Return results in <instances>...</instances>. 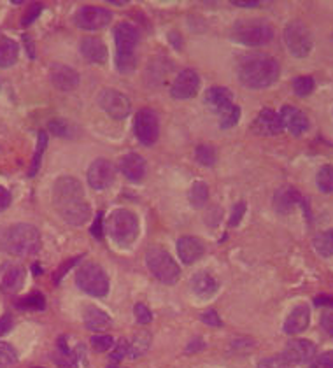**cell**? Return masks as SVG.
<instances>
[{
  "instance_id": "1",
  "label": "cell",
  "mask_w": 333,
  "mask_h": 368,
  "mask_svg": "<svg viewBox=\"0 0 333 368\" xmlns=\"http://www.w3.org/2000/svg\"><path fill=\"white\" fill-rule=\"evenodd\" d=\"M53 204L62 220L72 227H81L92 216V207L83 192V184L71 176L55 181Z\"/></svg>"
},
{
  "instance_id": "2",
  "label": "cell",
  "mask_w": 333,
  "mask_h": 368,
  "mask_svg": "<svg viewBox=\"0 0 333 368\" xmlns=\"http://www.w3.org/2000/svg\"><path fill=\"white\" fill-rule=\"evenodd\" d=\"M279 62L265 53H249L241 58L237 67L239 79L246 88L263 90L272 86L279 78Z\"/></svg>"
},
{
  "instance_id": "3",
  "label": "cell",
  "mask_w": 333,
  "mask_h": 368,
  "mask_svg": "<svg viewBox=\"0 0 333 368\" xmlns=\"http://www.w3.org/2000/svg\"><path fill=\"white\" fill-rule=\"evenodd\" d=\"M2 246L15 256H32L41 249V234L34 225H13L2 235Z\"/></svg>"
},
{
  "instance_id": "4",
  "label": "cell",
  "mask_w": 333,
  "mask_h": 368,
  "mask_svg": "<svg viewBox=\"0 0 333 368\" xmlns=\"http://www.w3.org/2000/svg\"><path fill=\"white\" fill-rule=\"evenodd\" d=\"M106 232L118 246L128 248L130 244H134L139 235L137 216L128 209L113 211L107 218Z\"/></svg>"
},
{
  "instance_id": "5",
  "label": "cell",
  "mask_w": 333,
  "mask_h": 368,
  "mask_svg": "<svg viewBox=\"0 0 333 368\" xmlns=\"http://www.w3.org/2000/svg\"><path fill=\"white\" fill-rule=\"evenodd\" d=\"M274 29L263 20H241L234 27V39L249 48L265 46L274 39Z\"/></svg>"
},
{
  "instance_id": "6",
  "label": "cell",
  "mask_w": 333,
  "mask_h": 368,
  "mask_svg": "<svg viewBox=\"0 0 333 368\" xmlns=\"http://www.w3.org/2000/svg\"><path fill=\"white\" fill-rule=\"evenodd\" d=\"M146 265L149 272L163 284H176L181 276V269L176 260L160 248H153L146 253Z\"/></svg>"
},
{
  "instance_id": "7",
  "label": "cell",
  "mask_w": 333,
  "mask_h": 368,
  "mask_svg": "<svg viewBox=\"0 0 333 368\" xmlns=\"http://www.w3.org/2000/svg\"><path fill=\"white\" fill-rule=\"evenodd\" d=\"M76 284L79 290L97 298L106 297L109 291V277L106 270L97 263H85L76 274Z\"/></svg>"
},
{
  "instance_id": "8",
  "label": "cell",
  "mask_w": 333,
  "mask_h": 368,
  "mask_svg": "<svg viewBox=\"0 0 333 368\" xmlns=\"http://www.w3.org/2000/svg\"><path fill=\"white\" fill-rule=\"evenodd\" d=\"M284 44L288 51L297 58L309 57L312 51V36L311 30L302 22H291L284 29Z\"/></svg>"
},
{
  "instance_id": "9",
  "label": "cell",
  "mask_w": 333,
  "mask_h": 368,
  "mask_svg": "<svg viewBox=\"0 0 333 368\" xmlns=\"http://www.w3.org/2000/svg\"><path fill=\"white\" fill-rule=\"evenodd\" d=\"M134 132L139 142L144 146H153L160 137V121L153 109H141L135 114Z\"/></svg>"
},
{
  "instance_id": "10",
  "label": "cell",
  "mask_w": 333,
  "mask_h": 368,
  "mask_svg": "<svg viewBox=\"0 0 333 368\" xmlns=\"http://www.w3.org/2000/svg\"><path fill=\"white\" fill-rule=\"evenodd\" d=\"M113 20V13L106 8H97V6H83L74 16V22L83 30H100L107 27Z\"/></svg>"
},
{
  "instance_id": "11",
  "label": "cell",
  "mask_w": 333,
  "mask_h": 368,
  "mask_svg": "<svg viewBox=\"0 0 333 368\" xmlns=\"http://www.w3.org/2000/svg\"><path fill=\"white\" fill-rule=\"evenodd\" d=\"M99 106L109 114L113 120H125L130 114L132 104L121 92L113 88L102 90L99 95Z\"/></svg>"
},
{
  "instance_id": "12",
  "label": "cell",
  "mask_w": 333,
  "mask_h": 368,
  "mask_svg": "<svg viewBox=\"0 0 333 368\" xmlns=\"http://www.w3.org/2000/svg\"><path fill=\"white\" fill-rule=\"evenodd\" d=\"M114 176H116V169H114L113 163L106 158H97L90 165L86 179H88V184L93 190L102 192L114 183Z\"/></svg>"
},
{
  "instance_id": "13",
  "label": "cell",
  "mask_w": 333,
  "mask_h": 368,
  "mask_svg": "<svg viewBox=\"0 0 333 368\" xmlns=\"http://www.w3.org/2000/svg\"><path fill=\"white\" fill-rule=\"evenodd\" d=\"M200 88V78L193 69H185L178 78L174 79L171 88V95L178 100H188L197 95Z\"/></svg>"
},
{
  "instance_id": "14",
  "label": "cell",
  "mask_w": 333,
  "mask_h": 368,
  "mask_svg": "<svg viewBox=\"0 0 333 368\" xmlns=\"http://www.w3.org/2000/svg\"><path fill=\"white\" fill-rule=\"evenodd\" d=\"M114 41H116L118 57H134L139 43L137 29L130 23H120L114 29Z\"/></svg>"
},
{
  "instance_id": "15",
  "label": "cell",
  "mask_w": 333,
  "mask_h": 368,
  "mask_svg": "<svg viewBox=\"0 0 333 368\" xmlns=\"http://www.w3.org/2000/svg\"><path fill=\"white\" fill-rule=\"evenodd\" d=\"M281 121H283V128H286L291 135L300 137L302 134H305L309 128V118L304 111H300L298 107L293 106H284L281 109Z\"/></svg>"
},
{
  "instance_id": "16",
  "label": "cell",
  "mask_w": 333,
  "mask_h": 368,
  "mask_svg": "<svg viewBox=\"0 0 333 368\" xmlns=\"http://www.w3.org/2000/svg\"><path fill=\"white\" fill-rule=\"evenodd\" d=\"M283 356L286 358L291 365L309 363V361L316 356V346L311 342V340H304V339L291 340V342H288Z\"/></svg>"
},
{
  "instance_id": "17",
  "label": "cell",
  "mask_w": 333,
  "mask_h": 368,
  "mask_svg": "<svg viewBox=\"0 0 333 368\" xmlns=\"http://www.w3.org/2000/svg\"><path fill=\"white\" fill-rule=\"evenodd\" d=\"M25 283V269L16 263H6L0 269V288L6 293H16Z\"/></svg>"
},
{
  "instance_id": "18",
  "label": "cell",
  "mask_w": 333,
  "mask_h": 368,
  "mask_svg": "<svg viewBox=\"0 0 333 368\" xmlns=\"http://www.w3.org/2000/svg\"><path fill=\"white\" fill-rule=\"evenodd\" d=\"M51 83L62 92H71L79 85V74L67 65L55 64L50 71Z\"/></svg>"
},
{
  "instance_id": "19",
  "label": "cell",
  "mask_w": 333,
  "mask_h": 368,
  "mask_svg": "<svg viewBox=\"0 0 333 368\" xmlns=\"http://www.w3.org/2000/svg\"><path fill=\"white\" fill-rule=\"evenodd\" d=\"M178 253L179 258L185 265H192V263L199 262L206 253L202 241L197 237H181L178 241Z\"/></svg>"
},
{
  "instance_id": "20",
  "label": "cell",
  "mask_w": 333,
  "mask_h": 368,
  "mask_svg": "<svg viewBox=\"0 0 333 368\" xmlns=\"http://www.w3.org/2000/svg\"><path fill=\"white\" fill-rule=\"evenodd\" d=\"M120 169L123 176L132 183H139L146 176V160L137 153H128L120 162Z\"/></svg>"
},
{
  "instance_id": "21",
  "label": "cell",
  "mask_w": 333,
  "mask_h": 368,
  "mask_svg": "<svg viewBox=\"0 0 333 368\" xmlns=\"http://www.w3.org/2000/svg\"><path fill=\"white\" fill-rule=\"evenodd\" d=\"M309 323H311V311H309L307 305H297L290 312L286 321H284V332L288 335H297V333H302L307 330Z\"/></svg>"
},
{
  "instance_id": "22",
  "label": "cell",
  "mask_w": 333,
  "mask_h": 368,
  "mask_svg": "<svg viewBox=\"0 0 333 368\" xmlns=\"http://www.w3.org/2000/svg\"><path fill=\"white\" fill-rule=\"evenodd\" d=\"M79 51L92 64L102 65L107 62V48L99 37H86V39H83L81 44H79Z\"/></svg>"
},
{
  "instance_id": "23",
  "label": "cell",
  "mask_w": 333,
  "mask_h": 368,
  "mask_svg": "<svg viewBox=\"0 0 333 368\" xmlns=\"http://www.w3.org/2000/svg\"><path fill=\"white\" fill-rule=\"evenodd\" d=\"M255 130L262 135H279L283 132V121L276 111L263 109L256 118Z\"/></svg>"
},
{
  "instance_id": "24",
  "label": "cell",
  "mask_w": 333,
  "mask_h": 368,
  "mask_svg": "<svg viewBox=\"0 0 333 368\" xmlns=\"http://www.w3.org/2000/svg\"><path fill=\"white\" fill-rule=\"evenodd\" d=\"M206 104L214 111V113L220 114L234 104V97H232V92L228 88H223V86H214V88L207 90Z\"/></svg>"
},
{
  "instance_id": "25",
  "label": "cell",
  "mask_w": 333,
  "mask_h": 368,
  "mask_svg": "<svg viewBox=\"0 0 333 368\" xmlns=\"http://www.w3.org/2000/svg\"><path fill=\"white\" fill-rule=\"evenodd\" d=\"M220 284H218L216 277L209 272H199L192 277V290L197 297L200 298H211L218 291Z\"/></svg>"
},
{
  "instance_id": "26",
  "label": "cell",
  "mask_w": 333,
  "mask_h": 368,
  "mask_svg": "<svg viewBox=\"0 0 333 368\" xmlns=\"http://www.w3.org/2000/svg\"><path fill=\"white\" fill-rule=\"evenodd\" d=\"M83 319H85L86 328L92 330V332H102V330H106L111 325V318L107 316V312H104L99 307H93V305L85 309Z\"/></svg>"
},
{
  "instance_id": "27",
  "label": "cell",
  "mask_w": 333,
  "mask_h": 368,
  "mask_svg": "<svg viewBox=\"0 0 333 368\" xmlns=\"http://www.w3.org/2000/svg\"><path fill=\"white\" fill-rule=\"evenodd\" d=\"M302 202V197L298 195L295 188H283L276 193V209L279 213H290L297 204Z\"/></svg>"
},
{
  "instance_id": "28",
  "label": "cell",
  "mask_w": 333,
  "mask_h": 368,
  "mask_svg": "<svg viewBox=\"0 0 333 368\" xmlns=\"http://www.w3.org/2000/svg\"><path fill=\"white\" fill-rule=\"evenodd\" d=\"M20 46L13 39H0V67H13L18 60Z\"/></svg>"
},
{
  "instance_id": "29",
  "label": "cell",
  "mask_w": 333,
  "mask_h": 368,
  "mask_svg": "<svg viewBox=\"0 0 333 368\" xmlns=\"http://www.w3.org/2000/svg\"><path fill=\"white\" fill-rule=\"evenodd\" d=\"M312 246H314L316 253L321 255L323 258H330V256H333V228L316 235L314 241H312Z\"/></svg>"
},
{
  "instance_id": "30",
  "label": "cell",
  "mask_w": 333,
  "mask_h": 368,
  "mask_svg": "<svg viewBox=\"0 0 333 368\" xmlns=\"http://www.w3.org/2000/svg\"><path fill=\"white\" fill-rule=\"evenodd\" d=\"M55 363L58 365V368H79L78 358H76V354L69 349L64 337H62L60 342H58V353L55 354Z\"/></svg>"
},
{
  "instance_id": "31",
  "label": "cell",
  "mask_w": 333,
  "mask_h": 368,
  "mask_svg": "<svg viewBox=\"0 0 333 368\" xmlns=\"http://www.w3.org/2000/svg\"><path fill=\"white\" fill-rule=\"evenodd\" d=\"M188 199L190 204H192L195 209H200V207L206 206L207 200H209V186H207L206 183H202V181H197L192 188H190Z\"/></svg>"
},
{
  "instance_id": "32",
  "label": "cell",
  "mask_w": 333,
  "mask_h": 368,
  "mask_svg": "<svg viewBox=\"0 0 333 368\" xmlns=\"http://www.w3.org/2000/svg\"><path fill=\"white\" fill-rule=\"evenodd\" d=\"M46 148H48V134L46 132H39V135H37V148H36V153H34L32 165H30V170H29L30 177H34L37 172H39L41 162H43V156H44V151H46Z\"/></svg>"
},
{
  "instance_id": "33",
  "label": "cell",
  "mask_w": 333,
  "mask_h": 368,
  "mask_svg": "<svg viewBox=\"0 0 333 368\" xmlns=\"http://www.w3.org/2000/svg\"><path fill=\"white\" fill-rule=\"evenodd\" d=\"M16 307L23 311H44L46 309V298L43 293H30L29 297L18 300Z\"/></svg>"
},
{
  "instance_id": "34",
  "label": "cell",
  "mask_w": 333,
  "mask_h": 368,
  "mask_svg": "<svg viewBox=\"0 0 333 368\" xmlns=\"http://www.w3.org/2000/svg\"><path fill=\"white\" fill-rule=\"evenodd\" d=\"M316 184H318L319 192L333 193V167L332 165H325L319 169L318 176H316Z\"/></svg>"
},
{
  "instance_id": "35",
  "label": "cell",
  "mask_w": 333,
  "mask_h": 368,
  "mask_svg": "<svg viewBox=\"0 0 333 368\" xmlns=\"http://www.w3.org/2000/svg\"><path fill=\"white\" fill-rule=\"evenodd\" d=\"M195 158L200 165L213 167V165H216V162H218V153L213 146L200 144L199 148L195 149Z\"/></svg>"
},
{
  "instance_id": "36",
  "label": "cell",
  "mask_w": 333,
  "mask_h": 368,
  "mask_svg": "<svg viewBox=\"0 0 333 368\" xmlns=\"http://www.w3.org/2000/svg\"><path fill=\"white\" fill-rule=\"evenodd\" d=\"M218 116H220V127L227 130V128L235 127V125L239 123V120H241V107L232 104L228 109H225L223 113H220Z\"/></svg>"
},
{
  "instance_id": "37",
  "label": "cell",
  "mask_w": 333,
  "mask_h": 368,
  "mask_svg": "<svg viewBox=\"0 0 333 368\" xmlns=\"http://www.w3.org/2000/svg\"><path fill=\"white\" fill-rule=\"evenodd\" d=\"M314 78L311 76H298L293 79V92L297 97H307L314 92Z\"/></svg>"
},
{
  "instance_id": "38",
  "label": "cell",
  "mask_w": 333,
  "mask_h": 368,
  "mask_svg": "<svg viewBox=\"0 0 333 368\" xmlns=\"http://www.w3.org/2000/svg\"><path fill=\"white\" fill-rule=\"evenodd\" d=\"M149 342H151V337H149L148 332H142L139 335H135V339L132 340L130 344V356L132 358H139L148 351Z\"/></svg>"
},
{
  "instance_id": "39",
  "label": "cell",
  "mask_w": 333,
  "mask_h": 368,
  "mask_svg": "<svg viewBox=\"0 0 333 368\" xmlns=\"http://www.w3.org/2000/svg\"><path fill=\"white\" fill-rule=\"evenodd\" d=\"M18 360V354L16 349L8 342H0V368H8L13 363H16Z\"/></svg>"
},
{
  "instance_id": "40",
  "label": "cell",
  "mask_w": 333,
  "mask_h": 368,
  "mask_svg": "<svg viewBox=\"0 0 333 368\" xmlns=\"http://www.w3.org/2000/svg\"><path fill=\"white\" fill-rule=\"evenodd\" d=\"M258 368H293V365L281 354V356L265 358L258 363Z\"/></svg>"
},
{
  "instance_id": "41",
  "label": "cell",
  "mask_w": 333,
  "mask_h": 368,
  "mask_svg": "<svg viewBox=\"0 0 333 368\" xmlns=\"http://www.w3.org/2000/svg\"><path fill=\"white\" fill-rule=\"evenodd\" d=\"M90 342H92V347L97 353H106V351H109L114 346V339L109 335H95L92 337Z\"/></svg>"
},
{
  "instance_id": "42",
  "label": "cell",
  "mask_w": 333,
  "mask_h": 368,
  "mask_svg": "<svg viewBox=\"0 0 333 368\" xmlns=\"http://www.w3.org/2000/svg\"><path fill=\"white\" fill-rule=\"evenodd\" d=\"M134 314H135V319H137L139 325H149V323H151V319H153L151 311H149V309L146 307L144 304L135 305Z\"/></svg>"
},
{
  "instance_id": "43",
  "label": "cell",
  "mask_w": 333,
  "mask_h": 368,
  "mask_svg": "<svg viewBox=\"0 0 333 368\" xmlns=\"http://www.w3.org/2000/svg\"><path fill=\"white\" fill-rule=\"evenodd\" d=\"M43 8L44 6L43 4H32L29 8V11H27V15L23 16V22H22V25L23 27H29V25H32L34 22H36L37 18H39V15L41 13H43Z\"/></svg>"
},
{
  "instance_id": "44",
  "label": "cell",
  "mask_w": 333,
  "mask_h": 368,
  "mask_svg": "<svg viewBox=\"0 0 333 368\" xmlns=\"http://www.w3.org/2000/svg\"><path fill=\"white\" fill-rule=\"evenodd\" d=\"M48 128L58 137H69V125L65 120H53L48 125Z\"/></svg>"
},
{
  "instance_id": "45",
  "label": "cell",
  "mask_w": 333,
  "mask_h": 368,
  "mask_svg": "<svg viewBox=\"0 0 333 368\" xmlns=\"http://www.w3.org/2000/svg\"><path fill=\"white\" fill-rule=\"evenodd\" d=\"M128 353H130V342H128V340H125V339H121L120 344H118V346L114 347V351H113V354H111V358H113L114 361H120V360H123V358L127 356Z\"/></svg>"
},
{
  "instance_id": "46",
  "label": "cell",
  "mask_w": 333,
  "mask_h": 368,
  "mask_svg": "<svg viewBox=\"0 0 333 368\" xmlns=\"http://www.w3.org/2000/svg\"><path fill=\"white\" fill-rule=\"evenodd\" d=\"M311 368H333V351L321 354V356L312 363Z\"/></svg>"
},
{
  "instance_id": "47",
  "label": "cell",
  "mask_w": 333,
  "mask_h": 368,
  "mask_svg": "<svg viewBox=\"0 0 333 368\" xmlns=\"http://www.w3.org/2000/svg\"><path fill=\"white\" fill-rule=\"evenodd\" d=\"M202 321L206 323L207 326H214V328H220L223 323H221L220 316H218L216 311H213V309H209V311H206L202 314Z\"/></svg>"
},
{
  "instance_id": "48",
  "label": "cell",
  "mask_w": 333,
  "mask_h": 368,
  "mask_svg": "<svg viewBox=\"0 0 333 368\" xmlns=\"http://www.w3.org/2000/svg\"><path fill=\"white\" fill-rule=\"evenodd\" d=\"M246 213V202H239L237 206L234 207V211H232V216H230V227H237L239 223H241L242 216H244Z\"/></svg>"
},
{
  "instance_id": "49",
  "label": "cell",
  "mask_w": 333,
  "mask_h": 368,
  "mask_svg": "<svg viewBox=\"0 0 333 368\" xmlns=\"http://www.w3.org/2000/svg\"><path fill=\"white\" fill-rule=\"evenodd\" d=\"M92 235H93V237H95V239H102V237H104V214H102V213L97 214L95 221H93Z\"/></svg>"
},
{
  "instance_id": "50",
  "label": "cell",
  "mask_w": 333,
  "mask_h": 368,
  "mask_svg": "<svg viewBox=\"0 0 333 368\" xmlns=\"http://www.w3.org/2000/svg\"><path fill=\"white\" fill-rule=\"evenodd\" d=\"M321 326L330 337H333V311H326L321 316Z\"/></svg>"
},
{
  "instance_id": "51",
  "label": "cell",
  "mask_w": 333,
  "mask_h": 368,
  "mask_svg": "<svg viewBox=\"0 0 333 368\" xmlns=\"http://www.w3.org/2000/svg\"><path fill=\"white\" fill-rule=\"evenodd\" d=\"M11 200H13V197H11V193H9V190H6L4 186H0V213L11 206Z\"/></svg>"
},
{
  "instance_id": "52",
  "label": "cell",
  "mask_w": 333,
  "mask_h": 368,
  "mask_svg": "<svg viewBox=\"0 0 333 368\" xmlns=\"http://www.w3.org/2000/svg\"><path fill=\"white\" fill-rule=\"evenodd\" d=\"M13 325H15V321H13L11 316L9 314L2 316V318H0V337H4L6 333L13 328Z\"/></svg>"
},
{
  "instance_id": "53",
  "label": "cell",
  "mask_w": 333,
  "mask_h": 368,
  "mask_svg": "<svg viewBox=\"0 0 333 368\" xmlns=\"http://www.w3.org/2000/svg\"><path fill=\"white\" fill-rule=\"evenodd\" d=\"M79 260H81V258H72V260H71V262L64 263V265H62V267H60V270H58V272H57V276H55V277H53V279H55V283H58V281H60V279H62V277H64V274H65V272H67V270H69V269H71V267H72V265H76V263H78V262H79Z\"/></svg>"
},
{
  "instance_id": "54",
  "label": "cell",
  "mask_w": 333,
  "mask_h": 368,
  "mask_svg": "<svg viewBox=\"0 0 333 368\" xmlns=\"http://www.w3.org/2000/svg\"><path fill=\"white\" fill-rule=\"evenodd\" d=\"M316 305H328V307H333V298L332 297H326V295H323V297H318L314 300Z\"/></svg>"
},
{
  "instance_id": "55",
  "label": "cell",
  "mask_w": 333,
  "mask_h": 368,
  "mask_svg": "<svg viewBox=\"0 0 333 368\" xmlns=\"http://www.w3.org/2000/svg\"><path fill=\"white\" fill-rule=\"evenodd\" d=\"M232 4L237 6V8H258L260 2H256V0H253V2H242V0H234Z\"/></svg>"
},
{
  "instance_id": "56",
  "label": "cell",
  "mask_w": 333,
  "mask_h": 368,
  "mask_svg": "<svg viewBox=\"0 0 333 368\" xmlns=\"http://www.w3.org/2000/svg\"><path fill=\"white\" fill-rule=\"evenodd\" d=\"M109 368H118V367H109Z\"/></svg>"
},
{
  "instance_id": "57",
  "label": "cell",
  "mask_w": 333,
  "mask_h": 368,
  "mask_svg": "<svg viewBox=\"0 0 333 368\" xmlns=\"http://www.w3.org/2000/svg\"><path fill=\"white\" fill-rule=\"evenodd\" d=\"M37 368H39V367H37Z\"/></svg>"
}]
</instances>
